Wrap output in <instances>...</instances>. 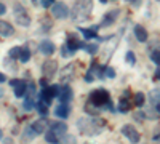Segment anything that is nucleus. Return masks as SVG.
I'll return each instance as SVG.
<instances>
[{
    "label": "nucleus",
    "instance_id": "f257e3e1",
    "mask_svg": "<svg viewBox=\"0 0 160 144\" xmlns=\"http://www.w3.org/2000/svg\"><path fill=\"white\" fill-rule=\"evenodd\" d=\"M104 125H106V122L102 119H98V117H83V119L77 120L78 132L87 135V136L99 135L104 130Z\"/></svg>",
    "mask_w": 160,
    "mask_h": 144
},
{
    "label": "nucleus",
    "instance_id": "f03ea898",
    "mask_svg": "<svg viewBox=\"0 0 160 144\" xmlns=\"http://www.w3.org/2000/svg\"><path fill=\"white\" fill-rule=\"evenodd\" d=\"M93 10V0H77L74 8L71 11V16L74 22H83L90 18Z\"/></svg>",
    "mask_w": 160,
    "mask_h": 144
},
{
    "label": "nucleus",
    "instance_id": "7ed1b4c3",
    "mask_svg": "<svg viewBox=\"0 0 160 144\" xmlns=\"http://www.w3.org/2000/svg\"><path fill=\"white\" fill-rule=\"evenodd\" d=\"M66 133H68V125L62 123V122H55V123L50 125V130L45 135V139H47V142L58 144L61 141V138L66 136Z\"/></svg>",
    "mask_w": 160,
    "mask_h": 144
},
{
    "label": "nucleus",
    "instance_id": "20e7f679",
    "mask_svg": "<svg viewBox=\"0 0 160 144\" xmlns=\"http://www.w3.org/2000/svg\"><path fill=\"white\" fill-rule=\"evenodd\" d=\"M90 102L93 104V106H96V107L108 106V104L111 102L109 93H108L106 90H95V91L90 95Z\"/></svg>",
    "mask_w": 160,
    "mask_h": 144
},
{
    "label": "nucleus",
    "instance_id": "39448f33",
    "mask_svg": "<svg viewBox=\"0 0 160 144\" xmlns=\"http://www.w3.org/2000/svg\"><path fill=\"white\" fill-rule=\"evenodd\" d=\"M35 96H37L35 83L34 82H28L26 83V98H24V109L26 111H31L35 106Z\"/></svg>",
    "mask_w": 160,
    "mask_h": 144
},
{
    "label": "nucleus",
    "instance_id": "423d86ee",
    "mask_svg": "<svg viewBox=\"0 0 160 144\" xmlns=\"http://www.w3.org/2000/svg\"><path fill=\"white\" fill-rule=\"evenodd\" d=\"M51 15L58 18V19H64V18H68L71 15V11L68 8V5L62 3V2H55L51 7Z\"/></svg>",
    "mask_w": 160,
    "mask_h": 144
},
{
    "label": "nucleus",
    "instance_id": "0eeeda50",
    "mask_svg": "<svg viewBox=\"0 0 160 144\" xmlns=\"http://www.w3.org/2000/svg\"><path fill=\"white\" fill-rule=\"evenodd\" d=\"M58 72V62L55 59H47L42 64V74L45 75V78H51L55 77Z\"/></svg>",
    "mask_w": 160,
    "mask_h": 144
},
{
    "label": "nucleus",
    "instance_id": "6e6552de",
    "mask_svg": "<svg viewBox=\"0 0 160 144\" xmlns=\"http://www.w3.org/2000/svg\"><path fill=\"white\" fill-rule=\"evenodd\" d=\"M15 8H16V11H15V18H16V22H18V24H21L22 27H28V26L31 24V16L28 15V13H26V10H24L22 7L16 5Z\"/></svg>",
    "mask_w": 160,
    "mask_h": 144
},
{
    "label": "nucleus",
    "instance_id": "1a4fd4ad",
    "mask_svg": "<svg viewBox=\"0 0 160 144\" xmlns=\"http://www.w3.org/2000/svg\"><path fill=\"white\" fill-rule=\"evenodd\" d=\"M122 135L125 138H128V141L133 142V144H136L139 141V138H141L139 133H138V130L135 127H131V125H123L122 127Z\"/></svg>",
    "mask_w": 160,
    "mask_h": 144
},
{
    "label": "nucleus",
    "instance_id": "9d476101",
    "mask_svg": "<svg viewBox=\"0 0 160 144\" xmlns=\"http://www.w3.org/2000/svg\"><path fill=\"white\" fill-rule=\"evenodd\" d=\"M74 75H75V66L74 64H69V66H66L61 72V82L66 85L74 80Z\"/></svg>",
    "mask_w": 160,
    "mask_h": 144
},
{
    "label": "nucleus",
    "instance_id": "9b49d317",
    "mask_svg": "<svg viewBox=\"0 0 160 144\" xmlns=\"http://www.w3.org/2000/svg\"><path fill=\"white\" fill-rule=\"evenodd\" d=\"M47 127H50V122L45 119V117H42V119H38V120H35V122L31 125V128L34 130V133H35V135H42L45 130H47Z\"/></svg>",
    "mask_w": 160,
    "mask_h": 144
},
{
    "label": "nucleus",
    "instance_id": "f8f14e48",
    "mask_svg": "<svg viewBox=\"0 0 160 144\" xmlns=\"http://www.w3.org/2000/svg\"><path fill=\"white\" fill-rule=\"evenodd\" d=\"M118 15H120V10H111V11H108V13L102 16L101 26H111V24H114L115 19L118 18Z\"/></svg>",
    "mask_w": 160,
    "mask_h": 144
},
{
    "label": "nucleus",
    "instance_id": "ddd939ff",
    "mask_svg": "<svg viewBox=\"0 0 160 144\" xmlns=\"http://www.w3.org/2000/svg\"><path fill=\"white\" fill-rule=\"evenodd\" d=\"M38 50H40V53H42V55L50 56V55L55 53V43H53L51 40H43V42H40Z\"/></svg>",
    "mask_w": 160,
    "mask_h": 144
},
{
    "label": "nucleus",
    "instance_id": "4468645a",
    "mask_svg": "<svg viewBox=\"0 0 160 144\" xmlns=\"http://www.w3.org/2000/svg\"><path fill=\"white\" fill-rule=\"evenodd\" d=\"M55 114L56 117H59V119H68L69 114H71V107H69V104H59V106L55 109Z\"/></svg>",
    "mask_w": 160,
    "mask_h": 144
},
{
    "label": "nucleus",
    "instance_id": "2eb2a0df",
    "mask_svg": "<svg viewBox=\"0 0 160 144\" xmlns=\"http://www.w3.org/2000/svg\"><path fill=\"white\" fill-rule=\"evenodd\" d=\"M15 34V29H13V26L7 21H0V35L2 37H10Z\"/></svg>",
    "mask_w": 160,
    "mask_h": 144
},
{
    "label": "nucleus",
    "instance_id": "dca6fc26",
    "mask_svg": "<svg viewBox=\"0 0 160 144\" xmlns=\"http://www.w3.org/2000/svg\"><path fill=\"white\" fill-rule=\"evenodd\" d=\"M58 99H59L62 104H68V102L72 99V90H71L69 87H64V88H61V93H59Z\"/></svg>",
    "mask_w": 160,
    "mask_h": 144
},
{
    "label": "nucleus",
    "instance_id": "f3484780",
    "mask_svg": "<svg viewBox=\"0 0 160 144\" xmlns=\"http://www.w3.org/2000/svg\"><path fill=\"white\" fill-rule=\"evenodd\" d=\"M135 37L138 38L139 42H148V37H149V34H148V31H146L142 26H135Z\"/></svg>",
    "mask_w": 160,
    "mask_h": 144
},
{
    "label": "nucleus",
    "instance_id": "a211bd4d",
    "mask_svg": "<svg viewBox=\"0 0 160 144\" xmlns=\"http://www.w3.org/2000/svg\"><path fill=\"white\" fill-rule=\"evenodd\" d=\"M66 45H68V47H69V50H71V51H74V53H75V50H77L78 47H82V43H80L74 35H69V37H68V43H66Z\"/></svg>",
    "mask_w": 160,
    "mask_h": 144
},
{
    "label": "nucleus",
    "instance_id": "6ab92c4d",
    "mask_svg": "<svg viewBox=\"0 0 160 144\" xmlns=\"http://www.w3.org/2000/svg\"><path fill=\"white\" fill-rule=\"evenodd\" d=\"M96 29L98 27H93V29H83V27H80V32L83 34V37L87 38V40H90V38H95L96 37Z\"/></svg>",
    "mask_w": 160,
    "mask_h": 144
},
{
    "label": "nucleus",
    "instance_id": "aec40b11",
    "mask_svg": "<svg viewBox=\"0 0 160 144\" xmlns=\"http://www.w3.org/2000/svg\"><path fill=\"white\" fill-rule=\"evenodd\" d=\"M149 98H151V101H152V104H160V88H154L151 93H149Z\"/></svg>",
    "mask_w": 160,
    "mask_h": 144
},
{
    "label": "nucleus",
    "instance_id": "412c9836",
    "mask_svg": "<svg viewBox=\"0 0 160 144\" xmlns=\"http://www.w3.org/2000/svg\"><path fill=\"white\" fill-rule=\"evenodd\" d=\"M35 136H37V135L34 133V130H32L31 127H26V130H24V142H29V141H32Z\"/></svg>",
    "mask_w": 160,
    "mask_h": 144
},
{
    "label": "nucleus",
    "instance_id": "4be33fe9",
    "mask_svg": "<svg viewBox=\"0 0 160 144\" xmlns=\"http://www.w3.org/2000/svg\"><path fill=\"white\" fill-rule=\"evenodd\" d=\"M15 95L18 96V98H22L24 95H26V82L22 80L18 87H15Z\"/></svg>",
    "mask_w": 160,
    "mask_h": 144
},
{
    "label": "nucleus",
    "instance_id": "5701e85b",
    "mask_svg": "<svg viewBox=\"0 0 160 144\" xmlns=\"http://www.w3.org/2000/svg\"><path fill=\"white\" fill-rule=\"evenodd\" d=\"M29 59H31V50L22 48V50H21V55H19V61H21V62H28Z\"/></svg>",
    "mask_w": 160,
    "mask_h": 144
},
{
    "label": "nucleus",
    "instance_id": "b1692460",
    "mask_svg": "<svg viewBox=\"0 0 160 144\" xmlns=\"http://www.w3.org/2000/svg\"><path fill=\"white\" fill-rule=\"evenodd\" d=\"M48 91L53 98H58L59 93H61V87L59 85H51V87H48Z\"/></svg>",
    "mask_w": 160,
    "mask_h": 144
},
{
    "label": "nucleus",
    "instance_id": "393cba45",
    "mask_svg": "<svg viewBox=\"0 0 160 144\" xmlns=\"http://www.w3.org/2000/svg\"><path fill=\"white\" fill-rule=\"evenodd\" d=\"M117 109H118L120 112H128V111H130V104H128V101H127V99H120Z\"/></svg>",
    "mask_w": 160,
    "mask_h": 144
},
{
    "label": "nucleus",
    "instance_id": "a878e982",
    "mask_svg": "<svg viewBox=\"0 0 160 144\" xmlns=\"http://www.w3.org/2000/svg\"><path fill=\"white\" fill-rule=\"evenodd\" d=\"M151 59L157 64V66H160V48H158V50H152V51H151Z\"/></svg>",
    "mask_w": 160,
    "mask_h": 144
},
{
    "label": "nucleus",
    "instance_id": "bb28decb",
    "mask_svg": "<svg viewBox=\"0 0 160 144\" xmlns=\"http://www.w3.org/2000/svg\"><path fill=\"white\" fill-rule=\"evenodd\" d=\"M144 102H146L144 95H142V93H136V95H135V104H136L138 107H141V106H144Z\"/></svg>",
    "mask_w": 160,
    "mask_h": 144
},
{
    "label": "nucleus",
    "instance_id": "cd10ccee",
    "mask_svg": "<svg viewBox=\"0 0 160 144\" xmlns=\"http://www.w3.org/2000/svg\"><path fill=\"white\" fill-rule=\"evenodd\" d=\"M85 51L90 55H96L98 53V45L96 43H88V45H85Z\"/></svg>",
    "mask_w": 160,
    "mask_h": 144
},
{
    "label": "nucleus",
    "instance_id": "c85d7f7f",
    "mask_svg": "<svg viewBox=\"0 0 160 144\" xmlns=\"http://www.w3.org/2000/svg\"><path fill=\"white\" fill-rule=\"evenodd\" d=\"M125 61L130 64V66H135V62H136V56H135V53H133V51H128V53L125 55Z\"/></svg>",
    "mask_w": 160,
    "mask_h": 144
},
{
    "label": "nucleus",
    "instance_id": "c756f323",
    "mask_svg": "<svg viewBox=\"0 0 160 144\" xmlns=\"http://www.w3.org/2000/svg\"><path fill=\"white\" fill-rule=\"evenodd\" d=\"M21 50L22 48H19V47H13L11 50H10V58H19V55H21Z\"/></svg>",
    "mask_w": 160,
    "mask_h": 144
},
{
    "label": "nucleus",
    "instance_id": "7c9ffc66",
    "mask_svg": "<svg viewBox=\"0 0 160 144\" xmlns=\"http://www.w3.org/2000/svg\"><path fill=\"white\" fill-rule=\"evenodd\" d=\"M61 55H62L64 58H69V56L74 55V51H71L68 45H62V48H61Z\"/></svg>",
    "mask_w": 160,
    "mask_h": 144
},
{
    "label": "nucleus",
    "instance_id": "2f4dec72",
    "mask_svg": "<svg viewBox=\"0 0 160 144\" xmlns=\"http://www.w3.org/2000/svg\"><path fill=\"white\" fill-rule=\"evenodd\" d=\"M62 141V144H77V141H75V138L74 136H64V138H61Z\"/></svg>",
    "mask_w": 160,
    "mask_h": 144
},
{
    "label": "nucleus",
    "instance_id": "473e14b6",
    "mask_svg": "<svg viewBox=\"0 0 160 144\" xmlns=\"http://www.w3.org/2000/svg\"><path fill=\"white\" fill-rule=\"evenodd\" d=\"M37 109H38V112L42 115H45L47 111H48V106H45V104H42V102H37Z\"/></svg>",
    "mask_w": 160,
    "mask_h": 144
},
{
    "label": "nucleus",
    "instance_id": "72a5a7b5",
    "mask_svg": "<svg viewBox=\"0 0 160 144\" xmlns=\"http://www.w3.org/2000/svg\"><path fill=\"white\" fill-rule=\"evenodd\" d=\"M42 7L43 8H50V7H53V3H55V0H42Z\"/></svg>",
    "mask_w": 160,
    "mask_h": 144
},
{
    "label": "nucleus",
    "instance_id": "f704fd0d",
    "mask_svg": "<svg viewBox=\"0 0 160 144\" xmlns=\"http://www.w3.org/2000/svg\"><path fill=\"white\" fill-rule=\"evenodd\" d=\"M106 75H108L109 78H114L115 77V71L112 67H106Z\"/></svg>",
    "mask_w": 160,
    "mask_h": 144
},
{
    "label": "nucleus",
    "instance_id": "c9c22d12",
    "mask_svg": "<svg viewBox=\"0 0 160 144\" xmlns=\"http://www.w3.org/2000/svg\"><path fill=\"white\" fill-rule=\"evenodd\" d=\"M21 82H22V80H19V78H13V80L10 82V85H11L13 88H15V87H18V85H19Z\"/></svg>",
    "mask_w": 160,
    "mask_h": 144
},
{
    "label": "nucleus",
    "instance_id": "e433bc0d",
    "mask_svg": "<svg viewBox=\"0 0 160 144\" xmlns=\"http://www.w3.org/2000/svg\"><path fill=\"white\" fill-rule=\"evenodd\" d=\"M5 13H7V7L3 3H0V15H5Z\"/></svg>",
    "mask_w": 160,
    "mask_h": 144
},
{
    "label": "nucleus",
    "instance_id": "4c0bfd02",
    "mask_svg": "<svg viewBox=\"0 0 160 144\" xmlns=\"http://www.w3.org/2000/svg\"><path fill=\"white\" fill-rule=\"evenodd\" d=\"M128 2H130L131 5H135V7H138V5L141 3V0H128Z\"/></svg>",
    "mask_w": 160,
    "mask_h": 144
},
{
    "label": "nucleus",
    "instance_id": "58836bf2",
    "mask_svg": "<svg viewBox=\"0 0 160 144\" xmlns=\"http://www.w3.org/2000/svg\"><path fill=\"white\" fill-rule=\"evenodd\" d=\"M5 80H7V77H5L3 74H0V83H3Z\"/></svg>",
    "mask_w": 160,
    "mask_h": 144
},
{
    "label": "nucleus",
    "instance_id": "ea45409f",
    "mask_svg": "<svg viewBox=\"0 0 160 144\" xmlns=\"http://www.w3.org/2000/svg\"><path fill=\"white\" fill-rule=\"evenodd\" d=\"M155 78H157V80H160V67H158L157 72H155Z\"/></svg>",
    "mask_w": 160,
    "mask_h": 144
},
{
    "label": "nucleus",
    "instance_id": "a19ab883",
    "mask_svg": "<svg viewBox=\"0 0 160 144\" xmlns=\"http://www.w3.org/2000/svg\"><path fill=\"white\" fill-rule=\"evenodd\" d=\"M155 111H157V112L160 114V104H157V106H155Z\"/></svg>",
    "mask_w": 160,
    "mask_h": 144
},
{
    "label": "nucleus",
    "instance_id": "79ce46f5",
    "mask_svg": "<svg viewBox=\"0 0 160 144\" xmlns=\"http://www.w3.org/2000/svg\"><path fill=\"white\" fill-rule=\"evenodd\" d=\"M3 96V88H0V98Z\"/></svg>",
    "mask_w": 160,
    "mask_h": 144
},
{
    "label": "nucleus",
    "instance_id": "37998d69",
    "mask_svg": "<svg viewBox=\"0 0 160 144\" xmlns=\"http://www.w3.org/2000/svg\"><path fill=\"white\" fill-rule=\"evenodd\" d=\"M99 2H101V3H108V2H109V0H99Z\"/></svg>",
    "mask_w": 160,
    "mask_h": 144
},
{
    "label": "nucleus",
    "instance_id": "c03bdc74",
    "mask_svg": "<svg viewBox=\"0 0 160 144\" xmlns=\"http://www.w3.org/2000/svg\"><path fill=\"white\" fill-rule=\"evenodd\" d=\"M0 139H2V130H0Z\"/></svg>",
    "mask_w": 160,
    "mask_h": 144
}]
</instances>
